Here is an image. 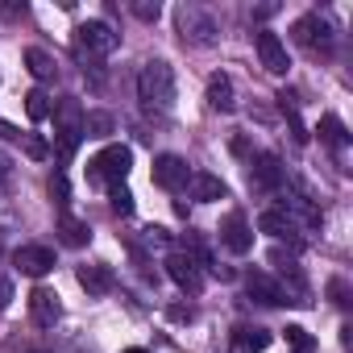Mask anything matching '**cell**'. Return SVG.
<instances>
[{
	"label": "cell",
	"mask_w": 353,
	"mask_h": 353,
	"mask_svg": "<svg viewBox=\"0 0 353 353\" xmlns=\"http://www.w3.org/2000/svg\"><path fill=\"white\" fill-rule=\"evenodd\" d=\"M50 200H54L59 208L71 204V188H67V174H63V170H54V179H50Z\"/></svg>",
	"instance_id": "26"
},
{
	"label": "cell",
	"mask_w": 353,
	"mask_h": 353,
	"mask_svg": "<svg viewBox=\"0 0 353 353\" xmlns=\"http://www.w3.org/2000/svg\"><path fill=\"white\" fill-rule=\"evenodd\" d=\"M258 229H262V233H270V237H287L295 225H291V216H287L283 208H266V212L258 216Z\"/></svg>",
	"instance_id": "20"
},
{
	"label": "cell",
	"mask_w": 353,
	"mask_h": 353,
	"mask_svg": "<svg viewBox=\"0 0 353 353\" xmlns=\"http://www.w3.org/2000/svg\"><path fill=\"white\" fill-rule=\"evenodd\" d=\"M30 316H34V324H38V328H54V324H59V316H63L59 295H54V291H46V287H38V291L30 295Z\"/></svg>",
	"instance_id": "11"
},
{
	"label": "cell",
	"mask_w": 353,
	"mask_h": 353,
	"mask_svg": "<svg viewBox=\"0 0 353 353\" xmlns=\"http://www.w3.org/2000/svg\"><path fill=\"white\" fill-rule=\"evenodd\" d=\"M166 274L179 283L183 291H192V295L204 287V274H200V266H196L188 254H170V258H166Z\"/></svg>",
	"instance_id": "12"
},
{
	"label": "cell",
	"mask_w": 353,
	"mask_h": 353,
	"mask_svg": "<svg viewBox=\"0 0 353 353\" xmlns=\"http://www.w3.org/2000/svg\"><path fill=\"white\" fill-rule=\"evenodd\" d=\"M50 108H54V104H50V96H46L42 88H34V92L26 96V117H30V121H46Z\"/></svg>",
	"instance_id": "22"
},
{
	"label": "cell",
	"mask_w": 353,
	"mask_h": 353,
	"mask_svg": "<svg viewBox=\"0 0 353 353\" xmlns=\"http://www.w3.org/2000/svg\"><path fill=\"white\" fill-rule=\"evenodd\" d=\"M117 129L112 112H83V137H108Z\"/></svg>",
	"instance_id": "21"
},
{
	"label": "cell",
	"mask_w": 353,
	"mask_h": 353,
	"mask_svg": "<svg viewBox=\"0 0 353 353\" xmlns=\"http://www.w3.org/2000/svg\"><path fill=\"white\" fill-rule=\"evenodd\" d=\"M50 117H54L59 133H63V129H75V133H83V104H79L75 96H63V100L50 108Z\"/></svg>",
	"instance_id": "14"
},
{
	"label": "cell",
	"mask_w": 353,
	"mask_h": 353,
	"mask_svg": "<svg viewBox=\"0 0 353 353\" xmlns=\"http://www.w3.org/2000/svg\"><path fill=\"white\" fill-rule=\"evenodd\" d=\"M287 345L295 353H316V336L307 328H299V324H287Z\"/></svg>",
	"instance_id": "25"
},
{
	"label": "cell",
	"mask_w": 353,
	"mask_h": 353,
	"mask_svg": "<svg viewBox=\"0 0 353 353\" xmlns=\"http://www.w3.org/2000/svg\"><path fill=\"white\" fill-rule=\"evenodd\" d=\"M188 183H192V196H196V200H225V196H229V188L216 179V174H204V170L192 174Z\"/></svg>",
	"instance_id": "17"
},
{
	"label": "cell",
	"mask_w": 353,
	"mask_h": 353,
	"mask_svg": "<svg viewBox=\"0 0 353 353\" xmlns=\"http://www.w3.org/2000/svg\"><path fill=\"white\" fill-rule=\"evenodd\" d=\"M320 141H324L328 150H345V145H349V133H345L341 117H332V112H328V117L320 121Z\"/></svg>",
	"instance_id": "19"
},
{
	"label": "cell",
	"mask_w": 353,
	"mask_h": 353,
	"mask_svg": "<svg viewBox=\"0 0 353 353\" xmlns=\"http://www.w3.org/2000/svg\"><path fill=\"white\" fill-rule=\"evenodd\" d=\"M54 137H59V154H63V162H67V158H75V150H79L83 133H75V129H63V133H54Z\"/></svg>",
	"instance_id": "27"
},
{
	"label": "cell",
	"mask_w": 353,
	"mask_h": 353,
	"mask_svg": "<svg viewBox=\"0 0 353 353\" xmlns=\"http://www.w3.org/2000/svg\"><path fill=\"white\" fill-rule=\"evenodd\" d=\"M158 13H162L158 0H137V5H133V17L137 21H158Z\"/></svg>",
	"instance_id": "29"
},
{
	"label": "cell",
	"mask_w": 353,
	"mask_h": 353,
	"mask_svg": "<svg viewBox=\"0 0 353 353\" xmlns=\"http://www.w3.org/2000/svg\"><path fill=\"white\" fill-rule=\"evenodd\" d=\"M108 204H112L117 216H133V192H129L125 183H112V188H108Z\"/></svg>",
	"instance_id": "24"
},
{
	"label": "cell",
	"mask_w": 353,
	"mask_h": 353,
	"mask_svg": "<svg viewBox=\"0 0 353 353\" xmlns=\"http://www.w3.org/2000/svg\"><path fill=\"white\" fill-rule=\"evenodd\" d=\"M34 353H42V349H34Z\"/></svg>",
	"instance_id": "35"
},
{
	"label": "cell",
	"mask_w": 353,
	"mask_h": 353,
	"mask_svg": "<svg viewBox=\"0 0 353 353\" xmlns=\"http://www.w3.org/2000/svg\"><path fill=\"white\" fill-rule=\"evenodd\" d=\"M150 174H154V183L166 188V192H179V188H188V179H192V170H188V162H183L179 154H158Z\"/></svg>",
	"instance_id": "4"
},
{
	"label": "cell",
	"mask_w": 353,
	"mask_h": 353,
	"mask_svg": "<svg viewBox=\"0 0 353 353\" xmlns=\"http://www.w3.org/2000/svg\"><path fill=\"white\" fill-rule=\"evenodd\" d=\"M13 262H17V270H21V274L42 279V274H50V270H54V250H46V245H21V250L13 254Z\"/></svg>",
	"instance_id": "8"
},
{
	"label": "cell",
	"mask_w": 353,
	"mask_h": 353,
	"mask_svg": "<svg viewBox=\"0 0 353 353\" xmlns=\"http://www.w3.org/2000/svg\"><path fill=\"white\" fill-rule=\"evenodd\" d=\"M237 345H241L245 353H262V349L270 345V332H266V328H237Z\"/></svg>",
	"instance_id": "23"
},
{
	"label": "cell",
	"mask_w": 353,
	"mask_h": 353,
	"mask_svg": "<svg viewBox=\"0 0 353 353\" xmlns=\"http://www.w3.org/2000/svg\"><path fill=\"white\" fill-rule=\"evenodd\" d=\"M121 353H150V349H121Z\"/></svg>",
	"instance_id": "34"
},
{
	"label": "cell",
	"mask_w": 353,
	"mask_h": 353,
	"mask_svg": "<svg viewBox=\"0 0 353 353\" xmlns=\"http://www.w3.org/2000/svg\"><path fill=\"white\" fill-rule=\"evenodd\" d=\"M133 166V150L129 145H104L92 162H88V183H125V174Z\"/></svg>",
	"instance_id": "2"
},
{
	"label": "cell",
	"mask_w": 353,
	"mask_h": 353,
	"mask_svg": "<svg viewBox=\"0 0 353 353\" xmlns=\"http://www.w3.org/2000/svg\"><path fill=\"white\" fill-rule=\"evenodd\" d=\"M9 303H13V283H9V279H0V312H5Z\"/></svg>",
	"instance_id": "31"
},
{
	"label": "cell",
	"mask_w": 353,
	"mask_h": 353,
	"mask_svg": "<svg viewBox=\"0 0 353 353\" xmlns=\"http://www.w3.org/2000/svg\"><path fill=\"white\" fill-rule=\"evenodd\" d=\"M208 104H212L216 112H233V108H237V100H233V79H229L225 71H216V75L208 79Z\"/></svg>",
	"instance_id": "15"
},
{
	"label": "cell",
	"mask_w": 353,
	"mask_h": 353,
	"mask_svg": "<svg viewBox=\"0 0 353 353\" xmlns=\"http://www.w3.org/2000/svg\"><path fill=\"white\" fill-rule=\"evenodd\" d=\"M221 245H225L229 254H237V258L254 250V229H250L245 212H229V216L221 221Z\"/></svg>",
	"instance_id": "5"
},
{
	"label": "cell",
	"mask_w": 353,
	"mask_h": 353,
	"mask_svg": "<svg viewBox=\"0 0 353 353\" xmlns=\"http://www.w3.org/2000/svg\"><path fill=\"white\" fill-rule=\"evenodd\" d=\"M254 46H258V54H262V67L270 71V75H283L291 63H287V46H283V38L279 34H270V30H258L254 34Z\"/></svg>",
	"instance_id": "7"
},
{
	"label": "cell",
	"mask_w": 353,
	"mask_h": 353,
	"mask_svg": "<svg viewBox=\"0 0 353 353\" xmlns=\"http://www.w3.org/2000/svg\"><path fill=\"white\" fill-rule=\"evenodd\" d=\"M26 154H30V158H38V162H42V158H50V145H46V137H38V133H26Z\"/></svg>",
	"instance_id": "28"
},
{
	"label": "cell",
	"mask_w": 353,
	"mask_h": 353,
	"mask_svg": "<svg viewBox=\"0 0 353 353\" xmlns=\"http://www.w3.org/2000/svg\"><path fill=\"white\" fill-rule=\"evenodd\" d=\"M245 291H250L258 303H266V307H283V303H287L283 283H274L266 270H250V274H245Z\"/></svg>",
	"instance_id": "9"
},
{
	"label": "cell",
	"mask_w": 353,
	"mask_h": 353,
	"mask_svg": "<svg viewBox=\"0 0 353 353\" xmlns=\"http://www.w3.org/2000/svg\"><path fill=\"white\" fill-rule=\"evenodd\" d=\"M59 241H63V245H71V250L88 245V241H92L88 221H79V216H67V212H63V221H59Z\"/></svg>",
	"instance_id": "16"
},
{
	"label": "cell",
	"mask_w": 353,
	"mask_h": 353,
	"mask_svg": "<svg viewBox=\"0 0 353 353\" xmlns=\"http://www.w3.org/2000/svg\"><path fill=\"white\" fill-rule=\"evenodd\" d=\"M170 320H196V307H183V303H174V307H170Z\"/></svg>",
	"instance_id": "32"
},
{
	"label": "cell",
	"mask_w": 353,
	"mask_h": 353,
	"mask_svg": "<svg viewBox=\"0 0 353 353\" xmlns=\"http://www.w3.org/2000/svg\"><path fill=\"white\" fill-rule=\"evenodd\" d=\"M117 34L104 26V21H83L79 30H75V50H79V59H92V54H112L117 50Z\"/></svg>",
	"instance_id": "3"
},
{
	"label": "cell",
	"mask_w": 353,
	"mask_h": 353,
	"mask_svg": "<svg viewBox=\"0 0 353 353\" xmlns=\"http://www.w3.org/2000/svg\"><path fill=\"white\" fill-rule=\"evenodd\" d=\"M26 67H30V75H34V79H42V83H46V79H54V71H59V67H54V59H50L42 46H30V50H26Z\"/></svg>",
	"instance_id": "18"
},
{
	"label": "cell",
	"mask_w": 353,
	"mask_h": 353,
	"mask_svg": "<svg viewBox=\"0 0 353 353\" xmlns=\"http://www.w3.org/2000/svg\"><path fill=\"white\" fill-rule=\"evenodd\" d=\"M328 295H332V303H341V307L349 303V287H345L341 279H332V283H328Z\"/></svg>",
	"instance_id": "30"
},
{
	"label": "cell",
	"mask_w": 353,
	"mask_h": 353,
	"mask_svg": "<svg viewBox=\"0 0 353 353\" xmlns=\"http://www.w3.org/2000/svg\"><path fill=\"white\" fill-rule=\"evenodd\" d=\"M250 183L262 188V192H274V188L283 183V162H279V154L262 150V154L250 158Z\"/></svg>",
	"instance_id": "6"
},
{
	"label": "cell",
	"mask_w": 353,
	"mask_h": 353,
	"mask_svg": "<svg viewBox=\"0 0 353 353\" xmlns=\"http://www.w3.org/2000/svg\"><path fill=\"white\" fill-rule=\"evenodd\" d=\"M295 38L303 42V46H320V50H328L332 46V26L324 21V17H316V13H307V17H299L295 21Z\"/></svg>",
	"instance_id": "10"
},
{
	"label": "cell",
	"mask_w": 353,
	"mask_h": 353,
	"mask_svg": "<svg viewBox=\"0 0 353 353\" xmlns=\"http://www.w3.org/2000/svg\"><path fill=\"white\" fill-rule=\"evenodd\" d=\"M137 96H141L145 108L166 112V108L174 104V71H170V63H162V59L145 63L141 75H137Z\"/></svg>",
	"instance_id": "1"
},
{
	"label": "cell",
	"mask_w": 353,
	"mask_h": 353,
	"mask_svg": "<svg viewBox=\"0 0 353 353\" xmlns=\"http://www.w3.org/2000/svg\"><path fill=\"white\" fill-rule=\"evenodd\" d=\"M75 279H79V287L88 291V295H108L112 291V270L108 266H100V262H88V266H79L75 270Z\"/></svg>",
	"instance_id": "13"
},
{
	"label": "cell",
	"mask_w": 353,
	"mask_h": 353,
	"mask_svg": "<svg viewBox=\"0 0 353 353\" xmlns=\"http://www.w3.org/2000/svg\"><path fill=\"white\" fill-rule=\"evenodd\" d=\"M5 174H9V162H5V158H0V179H5Z\"/></svg>",
	"instance_id": "33"
}]
</instances>
